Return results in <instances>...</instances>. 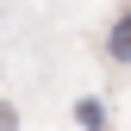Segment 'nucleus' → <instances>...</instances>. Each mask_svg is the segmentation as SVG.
<instances>
[{
  "label": "nucleus",
  "mask_w": 131,
  "mask_h": 131,
  "mask_svg": "<svg viewBox=\"0 0 131 131\" xmlns=\"http://www.w3.org/2000/svg\"><path fill=\"white\" fill-rule=\"evenodd\" d=\"M106 50L119 56V62H131V13H125L119 25H112V38H106Z\"/></svg>",
  "instance_id": "obj_1"
},
{
  "label": "nucleus",
  "mask_w": 131,
  "mask_h": 131,
  "mask_svg": "<svg viewBox=\"0 0 131 131\" xmlns=\"http://www.w3.org/2000/svg\"><path fill=\"white\" fill-rule=\"evenodd\" d=\"M75 119L88 125V131H100V125H106V112H100V100H81V106H75Z\"/></svg>",
  "instance_id": "obj_2"
},
{
  "label": "nucleus",
  "mask_w": 131,
  "mask_h": 131,
  "mask_svg": "<svg viewBox=\"0 0 131 131\" xmlns=\"http://www.w3.org/2000/svg\"><path fill=\"white\" fill-rule=\"evenodd\" d=\"M0 131H19V112L13 106H0Z\"/></svg>",
  "instance_id": "obj_3"
}]
</instances>
